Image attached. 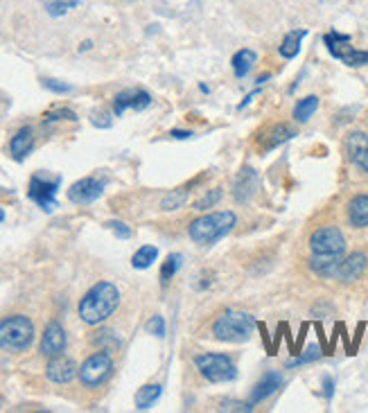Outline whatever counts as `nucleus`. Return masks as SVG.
<instances>
[{
    "instance_id": "obj_9",
    "label": "nucleus",
    "mask_w": 368,
    "mask_h": 413,
    "mask_svg": "<svg viewBox=\"0 0 368 413\" xmlns=\"http://www.w3.org/2000/svg\"><path fill=\"white\" fill-rule=\"evenodd\" d=\"M61 186V176L55 178H48L41 174H34L30 178V188H28V197L41 205L45 213H53L57 208V190Z\"/></svg>"
},
{
    "instance_id": "obj_32",
    "label": "nucleus",
    "mask_w": 368,
    "mask_h": 413,
    "mask_svg": "<svg viewBox=\"0 0 368 413\" xmlns=\"http://www.w3.org/2000/svg\"><path fill=\"white\" fill-rule=\"evenodd\" d=\"M91 341L95 345H107V341L111 345H120V339L116 337V332H113V330H99V332H95Z\"/></svg>"
},
{
    "instance_id": "obj_4",
    "label": "nucleus",
    "mask_w": 368,
    "mask_h": 413,
    "mask_svg": "<svg viewBox=\"0 0 368 413\" xmlns=\"http://www.w3.org/2000/svg\"><path fill=\"white\" fill-rule=\"evenodd\" d=\"M34 341V323L25 314H11L0 321V348L7 353H23Z\"/></svg>"
},
{
    "instance_id": "obj_38",
    "label": "nucleus",
    "mask_w": 368,
    "mask_h": 413,
    "mask_svg": "<svg viewBox=\"0 0 368 413\" xmlns=\"http://www.w3.org/2000/svg\"><path fill=\"white\" fill-rule=\"evenodd\" d=\"M253 404L251 402H235V399H228L220 407V411H251Z\"/></svg>"
},
{
    "instance_id": "obj_1",
    "label": "nucleus",
    "mask_w": 368,
    "mask_h": 413,
    "mask_svg": "<svg viewBox=\"0 0 368 413\" xmlns=\"http://www.w3.org/2000/svg\"><path fill=\"white\" fill-rule=\"evenodd\" d=\"M120 305V291L113 282H97L91 289L84 294V299L80 301V318L88 326H99L116 312V307Z\"/></svg>"
},
{
    "instance_id": "obj_12",
    "label": "nucleus",
    "mask_w": 368,
    "mask_h": 413,
    "mask_svg": "<svg viewBox=\"0 0 368 413\" xmlns=\"http://www.w3.org/2000/svg\"><path fill=\"white\" fill-rule=\"evenodd\" d=\"M66 343H68L66 330H63V326L59 323V321H53V323H48L45 330H43L39 350H41L43 357H57V355H63V350H66Z\"/></svg>"
},
{
    "instance_id": "obj_41",
    "label": "nucleus",
    "mask_w": 368,
    "mask_h": 413,
    "mask_svg": "<svg viewBox=\"0 0 368 413\" xmlns=\"http://www.w3.org/2000/svg\"><path fill=\"white\" fill-rule=\"evenodd\" d=\"M258 93H260V88H256V90H253V93H249V95H247V97H244L242 102H239V107H237V109H244L247 104H251V100H253V97H256Z\"/></svg>"
},
{
    "instance_id": "obj_23",
    "label": "nucleus",
    "mask_w": 368,
    "mask_h": 413,
    "mask_svg": "<svg viewBox=\"0 0 368 413\" xmlns=\"http://www.w3.org/2000/svg\"><path fill=\"white\" fill-rule=\"evenodd\" d=\"M305 36H308V30H291L283 38V43H281V48H278V53H281L285 59H294L301 53V43H303V38H305Z\"/></svg>"
},
{
    "instance_id": "obj_24",
    "label": "nucleus",
    "mask_w": 368,
    "mask_h": 413,
    "mask_svg": "<svg viewBox=\"0 0 368 413\" xmlns=\"http://www.w3.org/2000/svg\"><path fill=\"white\" fill-rule=\"evenodd\" d=\"M161 393H163V386L161 384H147V386H143V389L136 393V409H141V411L151 409V404H154L156 399L161 397Z\"/></svg>"
},
{
    "instance_id": "obj_17",
    "label": "nucleus",
    "mask_w": 368,
    "mask_h": 413,
    "mask_svg": "<svg viewBox=\"0 0 368 413\" xmlns=\"http://www.w3.org/2000/svg\"><path fill=\"white\" fill-rule=\"evenodd\" d=\"M291 138H294V129H291L289 124H285V122H276V124L266 127L264 132H260L258 145L264 151H269V149H276L278 145L287 143V140H291Z\"/></svg>"
},
{
    "instance_id": "obj_43",
    "label": "nucleus",
    "mask_w": 368,
    "mask_h": 413,
    "mask_svg": "<svg viewBox=\"0 0 368 413\" xmlns=\"http://www.w3.org/2000/svg\"><path fill=\"white\" fill-rule=\"evenodd\" d=\"M199 90H201V93H206V95L210 93V88H208L206 84H199Z\"/></svg>"
},
{
    "instance_id": "obj_34",
    "label": "nucleus",
    "mask_w": 368,
    "mask_h": 413,
    "mask_svg": "<svg viewBox=\"0 0 368 413\" xmlns=\"http://www.w3.org/2000/svg\"><path fill=\"white\" fill-rule=\"evenodd\" d=\"M147 332L154 334V337H165V318L163 316H151L147 323Z\"/></svg>"
},
{
    "instance_id": "obj_6",
    "label": "nucleus",
    "mask_w": 368,
    "mask_h": 413,
    "mask_svg": "<svg viewBox=\"0 0 368 413\" xmlns=\"http://www.w3.org/2000/svg\"><path fill=\"white\" fill-rule=\"evenodd\" d=\"M346 235L335 224H325L312 230L310 235V251L316 255H344L346 253Z\"/></svg>"
},
{
    "instance_id": "obj_22",
    "label": "nucleus",
    "mask_w": 368,
    "mask_h": 413,
    "mask_svg": "<svg viewBox=\"0 0 368 413\" xmlns=\"http://www.w3.org/2000/svg\"><path fill=\"white\" fill-rule=\"evenodd\" d=\"M256 61H258L256 53H253V50L242 48V50H237V53L233 55L231 68H233L235 77H247L253 70V66H256Z\"/></svg>"
},
{
    "instance_id": "obj_37",
    "label": "nucleus",
    "mask_w": 368,
    "mask_h": 413,
    "mask_svg": "<svg viewBox=\"0 0 368 413\" xmlns=\"http://www.w3.org/2000/svg\"><path fill=\"white\" fill-rule=\"evenodd\" d=\"M41 82L48 90H53V93H70L72 90L70 84H63V82H57V80H41Z\"/></svg>"
},
{
    "instance_id": "obj_8",
    "label": "nucleus",
    "mask_w": 368,
    "mask_h": 413,
    "mask_svg": "<svg viewBox=\"0 0 368 413\" xmlns=\"http://www.w3.org/2000/svg\"><path fill=\"white\" fill-rule=\"evenodd\" d=\"M323 43L330 50V55L341 59L346 66L359 68V66H368V50H357L355 45H350V36L348 34H339V32H328L323 36Z\"/></svg>"
},
{
    "instance_id": "obj_31",
    "label": "nucleus",
    "mask_w": 368,
    "mask_h": 413,
    "mask_svg": "<svg viewBox=\"0 0 368 413\" xmlns=\"http://www.w3.org/2000/svg\"><path fill=\"white\" fill-rule=\"evenodd\" d=\"M321 357V348L319 345H310L305 355H301L296 359H291L287 361V368H294V366H301V364H308V361H314V359H319Z\"/></svg>"
},
{
    "instance_id": "obj_19",
    "label": "nucleus",
    "mask_w": 368,
    "mask_h": 413,
    "mask_svg": "<svg viewBox=\"0 0 368 413\" xmlns=\"http://www.w3.org/2000/svg\"><path fill=\"white\" fill-rule=\"evenodd\" d=\"M346 217L352 228H368V195H355L346 205Z\"/></svg>"
},
{
    "instance_id": "obj_44",
    "label": "nucleus",
    "mask_w": 368,
    "mask_h": 413,
    "mask_svg": "<svg viewBox=\"0 0 368 413\" xmlns=\"http://www.w3.org/2000/svg\"><path fill=\"white\" fill-rule=\"evenodd\" d=\"M3 222H5V210L0 208V224H3Z\"/></svg>"
},
{
    "instance_id": "obj_21",
    "label": "nucleus",
    "mask_w": 368,
    "mask_h": 413,
    "mask_svg": "<svg viewBox=\"0 0 368 413\" xmlns=\"http://www.w3.org/2000/svg\"><path fill=\"white\" fill-rule=\"evenodd\" d=\"M341 257H344V255H316V253H312V257H310V269L319 278H335Z\"/></svg>"
},
{
    "instance_id": "obj_16",
    "label": "nucleus",
    "mask_w": 368,
    "mask_h": 413,
    "mask_svg": "<svg viewBox=\"0 0 368 413\" xmlns=\"http://www.w3.org/2000/svg\"><path fill=\"white\" fill-rule=\"evenodd\" d=\"M258 188H260V181H258L256 170H253V167H242V172H239L235 178L233 197L237 203H249L253 199V195L258 192Z\"/></svg>"
},
{
    "instance_id": "obj_18",
    "label": "nucleus",
    "mask_w": 368,
    "mask_h": 413,
    "mask_svg": "<svg viewBox=\"0 0 368 413\" xmlns=\"http://www.w3.org/2000/svg\"><path fill=\"white\" fill-rule=\"evenodd\" d=\"M283 386V375L278 370H269V372H264L262 380L253 386V391H251V399L249 402L256 407L260 402H264L266 397H271L278 389Z\"/></svg>"
},
{
    "instance_id": "obj_15",
    "label": "nucleus",
    "mask_w": 368,
    "mask_h": 413,
    "mask_svg": "<svg viewBox=\"0 0 368 413\" xmlns=\"http://www.w3.org/2000/svg\"><path fill=\"white\" fill-rule=\"evenodd\" d=\"M366 269H368V257H366V253L355 251V253H350L346 257H341L335 278L341 280V282H357L366 274Z\"/></svg>"
},
{
    "instance_id": "obj_13",
    "label": "nucleus",
    "mask_w": 368,
    "mask_h": 413,
    "mask_svg": "<svg viewBox=\"0 0 368 413\" xmlns=\"http://www.w3.org/2000/svg\"><path fill=\"white\" fill-rule=\"evenodd\" d=\"M80 375V368L77 364L66 357V355H57V357H50L48 366H45V377L55 384H68L75 377Z\"/></svg>"
},
{
    "instance_id": "obj_36",
    "label": "nucleus",
    "mask_w": 368,
    "mask_h": 413,
    "mask_svg": "<svg viewBox=\"0 0 368 413\" xmlns=\"http://www.w3.org/2000/svg\"><path fill=\"white\" fill-rule=\"evenodd\" d=\"M53 120H77V115H75L72 111L68 109H59V111H53V113H48L45 115V122H53Z\"/></svg>"
},
{
    "instance_id": "obj_42",
    "label": "nucleus",
    "mask_w": 368,
    "mask_h": 413,
    "mask_svg": "<svg viewBox=\"0 0 368 413\" xmlns=\"http://www.w3.org/2000/svg\"><path fill=\"white\" fill-rule=\"evenodd\" d=\"M269 77H271V75H262V77H258V80H256V84H258V86H262L266 80H269Z\"/></svg>"
},
{
    "instance_id": "obj_29",
    "label": "nucleus",
    "mask_w": 368,
    "mask_h": 413,
    "mask_svg": "<svg viewBox=\"0 0 368 413\" xmlns=\"http://www.w3.org/2000/svg\"><path fill=\"white\" fill-rule=\"evenodd\" d=\"M222 199H224V190H222V188H215V190L206 192V195L201 197V199H197V201L193 203V208L199 210V213H204V210L215 208V205H217Z\"/></svg>"
},
{
    "instance_id": "obj_2",
    "label": "nucleus",
    "mask_w": 368,
    "mask_h": 413,
    "mask_svg": "<svg viewBox=\"0 0 368 413\" xmlns=\"http://www.w3.org/2000/svg\"><path fill=\"white\" fill-rule=\"evenodd\" d=\"M237 224V217L233 210H217L193 219L188 226V235L199 247H212L222 237H226Z\"/></svg>"
},
{
    "instance_id": "obj_28",
    "label": "nucleus",
    "mask_w": 368,
    "mask_h": 413,
    "mask_svg": "<svg viewBox=\"0 0 368 413\" xmlns=\"http://www.w3.org/2000/svg\"><path fill=\"white\" fill-rule=\"evenodd\" d=\"M188 197H190V188L185 186V188H176V190H172L170 195H165V199H163V210H176V208H181V205L188 201Z\"/></svg>"
},
{
    "instance_id": "obj_25",
    "label": "nucleus",
    "mask_w": 368,
    "mask_h": 413,
    "mask_svg": "<svg viewBox=\"0 0 368 413\" xmlns=\"http://www.w3.org/2000/svg\"><path fill=\"white\" fill-rule=\"evenodd\" d=\"M316 109H319V97H316V95L303 97L298 104L294 107V120L296 122H308L312 115L316 113Z\"/></svg>"
},
{
    "instance_id": "obj_3",
    "label": "nucleus",
    "mask_w": 368,
    "mask_h": 413,
    "mask_svg": "<svg viewBox=\"0 0 368 413\" xmlns=\"http://www.w3.org/2000/svg\"><path fill=\"white\" fill-rule=\"evenodd\" d=\"M256 328H258V323L251 314L228 309V312H224L215 318L212 337L217 341H224V343H244L251 339V334Z\"/></svg>"
},
{
    "instance_id": "obj_5",
    "label": "nucleus",
    "mask_w": 368,
    "mask_h": 413,
    "mask_svg": "<svg viewBox=\"0 0 368 413\" xmlns=\"http://www.w3.org/2000/svg\"><path fill=\"white\" fill-rule=\"evenodd\" d=\"M195 366L199 370V375L212 384L233 382L237 377L235 361L224 353H201L195 357Z\"/></svg>"
},
{
    "instance_id": "obj_26",
    "label": "nucleus",
    "mask_w": 368,
    "mask_h": 413,
    "mask_svg": "<svg viewBox=\"0 0 368 413\" xmlns=\"http://www.w3.org/2000/svg\"><path fill=\"white\" fill-rule=\"evenodd\" d=\"M156 257H158V249L147 244V247H141L134 253L131 264H134V269H149L151 264L156 262Z\"/></svg>"
},
{
    "instance_id": "obj_39",
    "label": "nucleus",
    "mask_w": 368,
    "mask_h": 413,
    "mask_svg": "<svg viewBox=\"0 0 368 413\" xmlns=\"http://www.w3.org/2000/svg\"><path fill=\"white\" fill-rule=\"evenodd\" d=\"M323 393L328 399H332V395H335V380L332 377H323Z\"/></svg>"
},
{
    "instance_id": "obj_20",
    "label": "nucleus",
    "mask_w": 368,
    "mask_h": 413,
    "mask_svg": "<svg viewBox=\"0 0 368 413\" xmlns=\"http://www.w3.org/2000/svg\"><path fill=\"white\" fill-rule=\"evenodd\" d=\"M32 147H34V132L30 127L18 129L16 136L11 138V143H9V151L16 161H23L25 156H28V154L32 151Z\"/></svg>"
},
{
    "instance_id": "obj_33",
    "label": "nucleus",
    "mask_w": 368,
    "mask_h": 413,
    "mask_svg": "<svg viewBox=\"0 0 368 413\" xmlns=\"http://www.w3.org/2000/svg\"><path fill=\"white\" fill-rule=\"evenodd\" d=\"M91 122L97 127V129H109L113 124V118H111V113L109 111H93L91 113Z\"/></svg>"
},
{
    "instance_id": "obj_7",
    "label": "nucleus",
    "mask_w": 368,
    "mask_h": 413,
    "mask_svg": "<svg viewBox=\"0 0 368 413\" xmlns=\"http://www.w3.org/2000/svg\"><path fill=\"white\" fill-rule=\"evenodd\" d=\"M113 375V357L107 350L93 353L84 364L80 366V382L86 389H97Z\"/></svg>"
},
{
    "instance_id": "obj_35",
    "label": "nucleus",
    "mask_w": 368,
    "mask_h": 413,
    "mask_svg": "<svg viewBox=\"0 0 368 413\" xmlns=\"http://www.w3.org/2000/svg\"><path fill=\"white\" fill-rule=\"evenodd\" d=\"M107 228L109 230H113L120 240H129L131 237V228L126 226L124 222H107Z\"/></svg>"
},
{
    "instance_id": "obj_40",
    "label": "nucleus",
    "mask_w": 368,
    "mask_h": 413,
    "mask_svg": "<svg viewBox=\"0 0 368 413\" xmlns=\"http://www.w3.org/2000/svg\"><path fill=\"white\" fill-rule=\"evenodd\" d=\"M170 136H172L174 140H188V138H193V136H195V132H185V129H172Z\"/></svg>"
},
{
    "instance_id": "obj_10",
    "label": "nucleus",
    "mask_w": 368,
    "mask_h": 413,
    "mask_svg": "<svg viewBox=\"0 0 368 413\" xmlns=\"http://www.w3.org/2000/svg\"><path fill=\"white\" fill-rule=\"evenodd\" d=\"M344 151L357 170L368 174V134L366 132H350L344 140Z\"/></svg>"
},
{
    "instance_id": "obj_27",
    "label": "nucleus",
    "mask_w": 368,
    "mask_h": 413,
    "mask_svg": "<svg viewBox=\"0 0 368 413\" xmlns=\"http://www.w3.org/2000/svg\"><path fill=\"white\" fill-rule=\"evenodd\" d=\"M181 262H183V255L181 253L168 255V260H165L163 267H161V285H168V282L176 276V271L181 269Z\"/></svg>"
},
{
    "instance_id": "obj_14",
    "label": "nucleus",
    "mask_w": 368,
    "mask_h": 413,
    "mask_svg": "<svg viewBox=\"0 0 368 413\" xmlns=\"http://www.w3.org/2000/svg\"><path fill=\"white\" fill-rule=\"evenodd\" d=\"M147 107H151V95L147 90L138 88V90H122L116 97H113V115L122 118V113L126 109L134 111H145Z\"/></svg>"
},
{
    "instance_id": "obj_30",
    "label": "nucleus",
    "mask_w": 368,
    "mask_h": 413,
    "mask_svg": "<svg viewBox=\"0 0 368 413\" xmlns=\"http://www.w3.org/2000/svg\"><path fill=\"white\" fill-rule=\"evenodd\" d=\"M82 0H43V7L50 16H63L72 7H77Z\"/></svg>"
},
{
    "instance_id": "obj_11",
    "label": "nucleus",
    "mask_w": 368,
    "mask_h": 413,
    "mask_svg": "<svg viewBox=\"0 0 368 413\" xmlns=\"http://www.w3.org/2000/svg\"><path fill=\"white\" fill-rule=\"evenodd\" d=\"M104 192V181H99L95 176H86L80 178L77 183H72L68 190V199L77 205H86V203H93L95 199L102 197Z\"/></svg>"
}]
</instances>
